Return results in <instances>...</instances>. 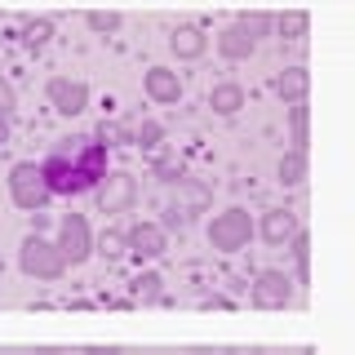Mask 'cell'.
Listing matches in <instances>:
<instances>
[{
	"label": "cell",
	"instance_id": "1",
	"mask_svg": "<svg viewBox=\"0 0 355 355\" xmlns=\"http://www.w3.org/2000/svg\"><path fill=\"white\" fill-rule=\"evenodd\" d=\"M40 173H44L49 196H85L107 178V147L94 138V133L58 138L53 151L40 160Z\"/></svg>",
	"mask_w": 355,
	"mask_h": 355
},
{
	"label": "cell",
	"instance_id": "2",
	"mask_svg": "<svg viewBox=\"0 0 355 355\" xmlns=\"http://www.w3.org/2000/svg\"><path fill=\"white\" fill-rule=\"evenodd\" d=\"M249 240H253V218H249V209L231 205V209H222V214H214V222H209V249H218V253H240V249H249Z\"/></svg>",
	"mask_w": 355,
	"mask_h": 355
},
{
	"label": "cell",
	"instance_id": "3",
	"mask_svg": "<svg viewBox=\"0 0 355 355\" xmlns=\"http://www.w3.org/2000/svg\"><path fill=\"white\" fill-rule=\"evenodd\" d=\"M9 200H14L22 214H40V209L53 200L36 160H18L14 169H9Z\"/></svg>",
	"mask_w": 355,
	"mask_h": 355
},
{
	"label": "cell",
	"instance_id": "4",
	"mask_svg": "<svg viewBox=\"0 0 355 355\" xmlns=\"http://www.w3.org/2000/svg\"><path fill=\"white\" fill-rule=\"evenodd\" d=\"M18 266L31 275V280H58V275L67 271V262H62L58 244L44 240L40 231H31V236L22 240V249H18Z\"/></svg>",
	"mask_w": 355,
	"mask_h": 355
},
{
	"label": "cell",
	"instance_id": "5",
	"mask_svg": "<svg viewBox=\"0 0 355 355\" xmlns=\"http://www.w3.org/2000/svg\"><path fill=\"white\" fill-rule=\"evenodd\" d=\"M58 253H62V262H71V266H80L94 258V231H89V218L85 214H62L58 218Z\"/></svg>",
	"mask_w": 355,
	"mask_h": 355
},
{
	"label": "cell",
	"instance_id": "6",
	"mask_svg": "<svg viewBox=\"0 0 355 355\" xmlns=\"http://www.w3.org/2000/svg\"><path fill=\"white\" fill-rule=\"evenodd\" d=\"M293 293H297V284L288 280L284 271H275V266L258 271V275H253V284H249L253 306H262V311H284V306H293Z\"/></svg>",
	"mask_w": 355,
	"mask_h": 355
},
{
	"label": "cell",
	"instance_id": "7",
	"mask_svg": "<svg viewBox=\"0 0 355 355\" xmlns=\"http://www.w3.org/2000/svg\"><path fill=\"white\" fill-rule=\"evenodd\" d=\"M94 196H98V209L103 214H129L133 205H138V178L133 173H111L107 169V178L94 187Z\"/></svg>",
	"mask_w": 355,
	"mask_h": 355
},
{
	"label": "cell",
	"instance_id": "8",
	"mask_svg": "<svg viewBox=\"0 0 355 355\" xmlns=\"http://www.w3.org/2000/svg\"><path fill=\"white\" fill-rule=\"evenodd\" d=\"M125 244H129L133 262H155V258H164V249H169V231H164L160 222H133L125 231Z\"/></svg>",
	"mask_w": 355,
	"mask_h": 355
},
{
	"label": "cell",
	"instance_id": "9",
	"mask_svg": "<svg viewBox=\"0 0 355 355\" xmlns=\"http://www.w3.org/2000/svg\"><path fill=\"white\" fill-rule=\"evenodd\" d=\"M44 98H49V107L58 111V116H67V120L89 111V85L85 80H67V76H58V80H49Z\"/></svg>",
	"mask_w": 355,
	"mask_h": 355
},
{
	"label": "cell",
	"instance_id": "10",
	"mask_svg": "<svg viewBox=\"0 0 355 355\" xmlns=\"http://www.w3.org/2000/svg\"><path fill=\"white\" fill-rule=\"evenodd\" d=\"M258 231H262V240L271 244V249H284V244L293 240L302 227H297V214H293V209H266L262 222H258Z\"/></svg>",
	"mask_w": 355,
	"mask_h": 355
},
{
	"label": "cell",
	"instance_id": "11",
	"mask_svg": "<svg viewBox=\"0 0 355 355\" xmlns=\"http://www.w3.org/2000/svg\"><path fill=\"white\" fill-rule=\"evenodd\" d=\"M142 89H147V98L160 103V107H173L178 98H182V80H178L173 67H151L147 80H142Z\"/></svg>",
	"mask_w": 355,
	"mask_h": 355
},
{
	"label": "cell",
	"instance_id": "12",
	"mask_svg": "<svg viewBox=\"0 0 355 355\" xmlns=\"http://www.w3.org/2000/svg\"><path fill=\"white\" fill-rule=\"evenodd\" d=\"M169 49L178 53V58H200V53L209 49V36L196 27V22H182V27H173V36H169Z\"/></svg>",
	"mask_w": 355,
	"mask_h": 355
},
{
	"label": "cell",
	"instance_id": "13",
	"mask_svg": "<svg viewBox=\"0 0 355 355\" xmlns=\"http://www.w3.org/2000/svg\"><path fill=\"white\" fill-rule=\"evenodd\" d=\"M275 94H280L284 103H306V94H311V71H306V67H284L280 80H275Z\"/></svg>",
	"mask_w": 355,
	"mask_h": 355
},
{
	"label": "cell",
	"instance_id": "14",
	"mask_svg": "<svg viewBox=\"0 0 355 355\" xmlns=\"http://www.w3.org/2000/svg\"><path fill=\"white\" fill-rule=\"evenodd\" d=\"M253 49H258V40H253L244 27H227V31L218 36V53H222L227 62H244Z\"/></svg>",
	"mask_w": 355,
	"mask_h": 355
},
{
	"label": "cell",
	"instance_id": "15",
	"mask_svg": "<svg viewBox=\"0 0 355 355\" xmlns=\"http://www.w3.org/2000/svg\"><path fill=\"white\" fill-rule=\"evenodd\" d=\"M209 107H214L218 116H236V111L244 107V89H240L236 80H222V85H214V89H209Z\"/></svg>",
	"mask_w": 355,
	"mask_h": 355
},
{
	"label": "cell",
	"instance_id": "16",
	"mask_svg": "<svg viewBox=\"0 0 355 355\" xmlns=\"http://www.w3.org/2000/svg\"><path fill=\"white\" fill-rule=\"evenodd\" d=\"M178 196L182 200H173L178 209H187V214H200V209L209 205V191H205V182H196V178H178Z\"/></svg>",
	"mask_w": 355,
	"mask_h": 355
},
{
	"label": "cell",
	"instance_id": "17",
	"mask_svg": "<svg viewBox=\"0 0 355 355\" xmlns=\"http://www.w3.org/2000/svg\"><path fill=\"white\" fill-rule=\"evenodd\" d=\"M271 27L280 31V40H302L306 27H311V18H306V9H284L280 18H271Z\"/></svg>",
	"mask_w": 355,
	"mask_h": 355
},
{
	"label": "cell",
	"instance_id": "18",
	"mask_svg": "<svg viewBox=\"0 0 355 355\" xmlns=\"http://www.w3.org/2000/svg\"><path fill=\"white\" fill-rule=\"evenodd\" d=\"M302 178H306V151H284L280 155V182L284 187H302Z\"/></svg>",
	"mask_w": 355,
	"mask_h": 355
},
{
	"label": "cell",
	"instance_id": "19",
	"mask_svg": "<svg viewBox=\"0 0 355 355\" xmlns=\"http://www.w3.org/2000/svg\"><path fill=\"white\" fill-rule=\"evenodd\" d=\"M94 253H103L107 262H120V258H129L125 231H103V236H94Z\"/></svg>",
	"mask_w": 355,
	"mask_h": 355
},
{
	"label": "cell",
	"instance_id": "20",
	"mask_svg": "<svg viewBox=\"0 0 355 355\" xmlns=\"http://www.w3.org/2000/svg\"><path fill=\"white\" fill-rule=\"evenodd\" d=\"M288 133H293V147L306 151V142H311V111H306V103H293V111H288Z\"/></svg>",
	"mask_w": 355,
	"mask_h": 355
},
{
	"label": "cell",
	"instance_id": "21",
	"mask_svg": "<svg viewBox=\"0 0 355 355\" xmlns=\"http://www.w3.org/2000/svg\"><path fill=\"white\" fill-rule=\"evenodd\" d=\"M133 297H138V302H164V280L155 271H142L138 280H133Z\"/></svg>",
	"mask_w": 355,
	"mask_h": 355
},
{
	"label": "cell",
	"instance_id": "22",
	"mask_svg": "<svg viewBox=\"0 0 355 355\" xmlns=\"http://www.w3.org/2000/svg\"><path fill=\"white\" fill-rule=\"evenodd\" d=\"M288 249H293V266H297V284L311 280V236L306 231H297L293 240H288Z\"/></svg>",
	"mask_w": 355,
	"mask_h": 355
},
{
	"label": "cell",
	"instance_id": "23",
	"mask_svg": "<svg viewBox=\"0 0 355 355\" xmlns=\"http://www.w3.org/2000/svg\"><path fill=\"white\" fill-rule=\"evenodd\" d=\"M85 22H89V31H98V36H111V31H120V14H116V9H89Z\"/></svg>",
	"mask_w": 355,
	"mask_h": 355
},
{
	"label": "cell",
	"instance_id": "24",
	"mask_svg": "<svg viewBox=\"0 0 355 355\" xmlns=\"http://www.w3.org/2000/svg\"><path fill=\"white\" fill-rule=\"evenodd\" d=\"M236 27H244L253 40H258V36H266V31H271V14H240Z\"/></svg>",
	"mask_w": 355,
	"mask_h": 355
},
{
	"label": "cell",
	"instance_id": "25",
	"mask_svg": "<svg viewBox=\"0 0 355 355\" xmlns=\"http://www.w3.org/2000/svg\"><path fill=\"white\" fill-rule=\"evenodd\" d=\"M14 111H18L14 85H9V80H0V120H14Z\"/></svg>",
	"mask_w": 355,
	"mask_h": 355
},
{
	"label": "cell",
	"instance_id": "26",
	"mask_svg": "<svg viewBox=\"0 0 355 355\" xmlns=\"http://www.w3.org/2000/svg\"><path fill=\"white\" fill-rule=\"evenodd\" d=\"M49 31H53V22H49V18L27 22V40H31V44H44V40H49Z\"/></svg>",
	"mask_w": 355,
	"mask_h": 355
},
{
	"label": "cell",
	"instance_id": "27",
	"mask_svg": "<svg viewBox=\"0 0 355 355\" xmlns=\"http://www.w3.org/2000/svg\"><path fill=\"white\" fill-rule=\"evenodd\" d=\"M133 138H138L142 147H155V142H160V125H151V120H142V129L133 133Z\"/></svg>",
	"mask_w": 355,
	"mask_h": 355
},
{
	"label": "cell",
	"instance_id": "28",
	"mask_svg": "<svg viewBox=\"0 0 355 355\" xmlns=\"http://www.w3.org/2000/svg\"><path fill=\"white\" fill-rule=\"evenodd\" d=\"M155 178H160V182H178V178H182V169H178V164H169V160H160V164H155Z\"/></svg>",
	"mask_w": 355,
	"mask_h": 355
},
{
	"label": "cell",
	"instance_id": "29",
	"mask_svg": "<svg viewBox=\"0 0 355 355\" xmlns=\"http://www.w3.org/2000/svg\"><path fill=\"white\" fill-rule=\"evenodd\" d=\"M222 355H266V351L262 347H227Z\"/></svg>",
	"mask_w": 355,
	"mask_h": 355
},
{
	"label": "cell",
	"instance_id": "30",
	"mask_svg": "<svg viewBox=\"0 0 355 355\" xmlns=\"http://www.w3.org/2000/svg\"><path fill=\"white\" fill-rule=\"evenodd\" d=\"M85 355H120V347H85Z\"/></svg>",
	"mask_w": 355,
	"mask_h": 355
},
{
	"label": "cell",
	"instance_id": "31",
	"mask_svg": "<svg viewBox=\"0 0 355 355\" xmlns=\"http://www.w3.org/2000/svg\"><path fill=\"white\" fill-rule=\"evenodd\" d=\"M9 142V120H0V147Z\"/></svg>",
	"mask_w": 355,
	"mask_h": 355
},
{
	"label": "cell",
	"instance_id": "32",
	"mask_svg": "<svg viewBox=\"0 0 355 355\" xmlns=\"http://www.w3.org/2000/svg\"><path fill=\"white\" fill-rule=\"evenodd\" d=\"M297 355H315V351H311V347H302V351H297Z\"/></svg>",
	"mask_w": 355,
	"mask_h": 355
}]
</instances>
